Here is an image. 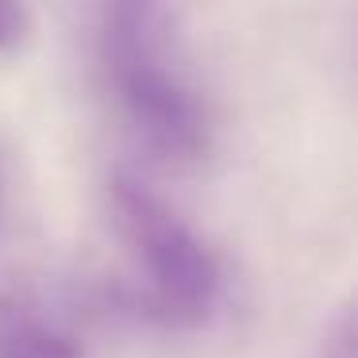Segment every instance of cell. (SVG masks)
<instances>
[{
    "instance_id": "6da1fadb",
    "label": "cell",
    "mask_w": 358,
    "mask_h": 358,
    "mask_svg": "<svg viewBox=\"0 0 358 358\" xmlns=\"http://www.w3.org/2000/svg\"><path fill=\"white\" fill-rule=\"evenodd\" d=\"M101 66L120 116L158 162L193 166L212 150V108L181 58L170 8H104Z\"/></svg>"
},
{
    "instance_id": "7a4b0ae2",
    "label": "cell",
    "mask_w": 358,
    "mask_h": 358,
    "mask_svg": "<svg viewBox=\"0 0 358 358\" xmlns=\"http://www.w3.org/2000/svg\"><path fill=\"white\" fill-rule=\"evenodd\" d=\"M112 220L147 281L150 316L170 327L201 324L220 296V266L201 235L131 173L112 178Z\"/></svg>"
},
{
    "instance_id": "3957f363",
    "label": "cell",
    "mask_w": 358,
    "mask_h": 358,
    "mask_svg": "<svg viewBox=\"0 0 358 358\" xmlns=\"http://www.w3.org/2000/svg\"><path fill=\"white\" fill-rule=\"evenodd\" d=\"M0 358H81V350L35 304L0 296Z\"/></svg>"
},
{
    "instance_id": "277c9868",
    "label": "cell",
    "mask_w": 358,
    "mask_h": 358,
    "mask_svg": "<svg viewBox=\"0 0 358 358\" xmlns=\"http://www.w3.org/2000/svg\"><path fill=\"white\" fill-rule=\"evenodd\" d=\"M31 35V12L24 4H0V50H20Z\"/></svg>"
},
{
    "instance_id": "5b68a950",
    "label": "cell",
    "mask_w": 358,
    "mask_h": 358,
    "mask_svg": "<svg viewBox=\"0 0 358 358\" xmlns=\"http://www.w3.org/2000/svg\"><path fill=\"white\" fill-rule=\"evenodd\" d=\"M327 358H355V316L343 312L339 324L327 331Z\"/></svg>"
}]
</instances>
